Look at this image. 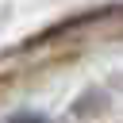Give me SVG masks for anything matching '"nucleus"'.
I'll return each mask as SVG.
<instances>
[{"label": "nucleus", "instance_id": "obj_1", "mask_svg": "<svg viewBox=\"0 0 123 123\" xmlns=\"http://www.w3.org/2000/svg\"><path fill=\"white\" fill-rule=\"evenodd\" d=\"M15 123H42V119H35V115H23V119H15Z\"/></svg>", "mask_w": 123, "mask_h": 123}]
</instances>
